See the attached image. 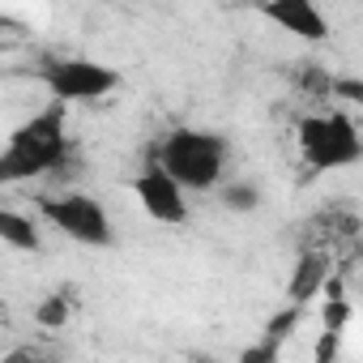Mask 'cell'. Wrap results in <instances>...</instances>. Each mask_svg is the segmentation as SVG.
Returning <instances> with one entry per match:
<instances>
[{"mask_svg":"<svg viewBox=\"0 0 363 363\" xmlns=\"http://www.w3.org/2000/svg\"><path fill=\"white\" fill-rule=\"evenodd\" d=\"M295 145L308 171H350L363 162V133L346 111H308L295 124Z\"/></svg>","mask_w":363,"mask_h":363,"instance_id":"obj_3","label":"cell"},{"mask_svg":"<svg viewBox=\"0 0 363 363\" xmlns=\"http://www.w3.org/2000/svg\"><path fill=\"white\" fill-rule=\"evenodd\" d=\"M257 13L299 43H325L329 39V18L320 9V0H257Z\"/></svg>","mask_w":363,"mask_h":363,"instance_id":"obj_7","label":"cell"},{"mask_svg":"<svg viewBox=\"0 0 363 363\" xmlns=\"http://www.w3.org/2000/svg\"><path fill=\"white\" fill-rule=\"evenodd\" d=\"M346 325H350V299H346L342 282L329 278V286H325V295H320V329H325V333H342Z\"/></svg>","mask_w":363,"mask_h":363,"instance_id":"obj_10","label":"cell"},{"mask_svg":"<svg viewBox=\"0 0 363 363\" xmlns=\"http://www.w3.org/2000/svg\"><path fill=\"white\" fill-rule=\"evenodd\" d=\"M35 77H39V86L52 94V99H60V103H94V99H107V94H116L120 90V69H111V65H103V60H86V56H48V60H39V69H35Z\"/></svg>","mask_w":363,"mask_h":363,"instance_id":"obj_5","label":"cell"},{"mask_svg":"<svg viewBox=\"0 0 363 363\" xmlns=\"http://www.w3.org/2000/svg\"><path fill=\"white\" fill-rule=\"evenodd\" d=\"M39 214V210H35ZM35 214L22 210H0V240H5L13 252H39L43 248V227Z\"/></svg>","mask_w":363,"mask_h":363,"instance_id":"obj_9","label":"cell"},{"mask_svg":"<svg viewBox=\"0 0 363 363\" xmlns=\"http://www.w3.org/2000/svg\"><path fill=\"white\" fill-rule=\"evenodd\" d=\"M69 312H73V286H60V291H52V295L35 308V325H43V329H65V325H69Z\"/></svg>","mask_w":363,"mask_h":363,"instance_id":"obj_11","label":"cell"},{"mask_svg":"<svg viewBox=\"0 0 363 363\" xmlns=\"http://www.w3.org/2000/svg\"><path fill=\"white\" fill-rule=\"evenodd\" d=\"M39 218L60 231L65 240L82 244V248H111L116 244V227H111V214L99 197L82 193V189H56V193H43L35 201Z\"/></svg>","mask_w":363,"mask_h":363,"instance_id":"obj_4","label":"cell"},{"mask_svg":"<svg viewBox=\"0 0 363 363\" xmlns=\"http://www.w3.org/2000/svg\"><path fill=\"white\" fill-rule=\"evenodd\" d=\"M329 278H333V261H329V252H320V248L299 252V261H295V269H291V278H286V299L308 308L312 299L325 295Z\"/></svg>","mask_w":363,"mask_h":363,"instance_id":"obj_8","label":"cell"},{"mask_svg":"<svg viewBox=\"0 0 363 363\" xmlns=\"http://www.w3.org/2000/svg\"><path fill=\"white\" fill-rule=\"evenodd\" d=\"M218 201H223V210H231V214H252V210L261 206V189L252 184V179H231V184L218 189Z\"/></svg>","mask_w":363,"mask_h":363,"instance_id":"obj_12","label":"cell"},{"mask_svg":"<svg viewBox=\"0 0 363 363\" xmlns=\"http://www.w3.org/2000/svg\"><path fill=\"white\" fill-rule=\"evenodd\" d=\"M69 103L52 99L26 124H18L0 150V184H35V179H65L73 162L69 141Z\"/></svg>","mask_w":363,"mask_h":363,"instance_id":"obj_1","label":"cell"},{"mask_svg":"<svg viewBox=\"0 0 363 363\" xmlns=\"http://www.w3.org/2000/svg\"><path fill=\"white\" fill-rule=\"evenodd\" d=\"M133 193H137V206L145 210V218L162 223V227H184L189 223V189L158 162L150 158L141 167V175L133 179Z\"/></svg>","mask_w":363,"mask_h":363,"instance_id":"obj_6","label":"cell"},{"mask_svg":"<svg viewBox=\"0 0 363 363\" xmlns=\"http://www.w3.org/2000/svg\"><path fill=\"white\" fill-rule=\"evenodd\" d=\"M150 158H158L189 193H214V189H223V175L231 162V141L214 128L179 124V128L162 133V141L150 150Z\"/></svg>","mask_w":363,"mask_h":363,"instance_id":"obj_2","label":"cell"}]
</instances>
